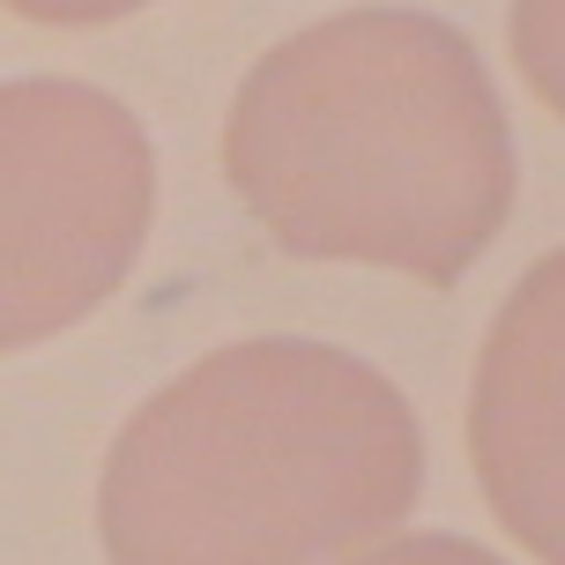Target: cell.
Listing matches in <instances>:
<instances>
[{
    "mask_svg": "<svg viewBox=\"0 0 565 565\" xmlns=\"http://www.w3.org/2000/svg\"><path fill=\"white\" fill-rule=\"evenodd\" d=\"M507 45L521 83L565 119V0H513L507 15Z\"/></svg>",
    "mask_w": 565,
    "mask_h": 565,
    "instance_id": "5b68a950",
    "label": "cell"
},
{
    "mask_svg": "<svg viewBox=\"0 0 565 565\" xmlns=\"http://www.w3.org/2000/svg\"><path fill=\"white\" fill-rule=\"evenodd\" d=\"M157 216V149L113 89L0 83V350L67 335L135 276Z\"/></svg>",
    "mask_w": 565,
    "mask_h": 565,
    "instance_id": "3957f363",
    "label": "cell"
},
{
    "mask_svg": "<svg viewBox=\"0 0 565 565\" xmlns=\"http://www.w3.org/2000/svg\"><path fill=\"white\" fill-rule=\"evenodd\" d=\"M224 179L298 260L447 290L513 209V127L483 53L424 8H342L254 60Z\"/></svg>",
    "mask_w": 565,
    "mask_h": 565,
    "instance_id": "6da1fadb",
    "label": "cell"
},
{
    "mask_svg": "<svg viewBox=\"0 0 565 565\" xmlns=\"http://www.w3.org/2000/svg\"><path fill=\"white\" fill-rule=\"evenodd\" d=\"M342 565H507V558L469 536H380L365 551H350Z\"/></svg>",
    "mask_w": 565,
    "mask_h": 565,
    "instance_id": "8992f818",
    "label": "cell"
},
{
    "mask_svg": "<svg viewBox=\"0 0 565 565\" xmlns=\"http://www.w3.org/2000/svg\"><path fill=\"white\" fill-rule=\"evenodd\" d=\"M424 491L417 409L358 350L224 342L119 424L97 477L105 565H320Z\"/></svg>",
    "mask_w": 565,
    "mask_h": 565,
    "instance_id": "7a4b0ae2",
    "label": "cell"
},
{
    "mask_svg": "<svg viewBox=\"0 0 565 565\" xmlns=\"http://www.w3.org/2000/svg\"><path fill=\"white\" fill-rule=\"evenodd\" d=\"M483 507L529 558L565 565V246L507 290L469 380Z\"/></svg>",
    "mask_w": 565,
    "mask_h": 565,
    "instance_id": "277c9868",
    "label": "cell"
},
{
    "mask_svg": "<svg viewBox=\"0 0 565 565\" xmlns=\"http://www.w3.org/2000/svg\"><path fill=\"white\" fill-rule=\"evenodd\" d=\"M8 15L23 23H45V30H105L119 15H141L149 0H0Z\"/></svg>",
    "mask_w": 565,
    "mask_h": 565,
    "instance_id": "52a82bcc",
    "label": "cell"
}]
</instances>
